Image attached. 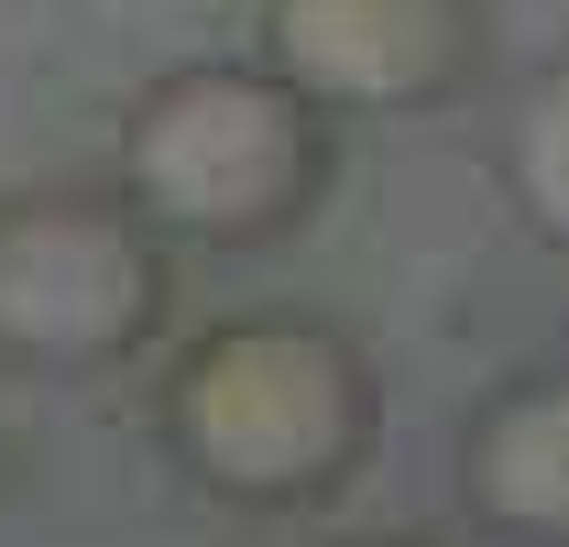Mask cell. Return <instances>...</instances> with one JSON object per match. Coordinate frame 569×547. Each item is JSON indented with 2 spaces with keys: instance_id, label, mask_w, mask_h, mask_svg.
I'll use <instances>...</instances> for the list:
<instances>
[{
  "instance_id": "obj_6",
  "label": "cell",
  "mask_w": 569,
  "mask_h": 547,
  "mask_svg": "<svg viewBox=\"0 0 569 547\" xmlns=\"http://www.w3.org/2000/svg\"><path fill=\"white\" fill-rule=\"evenodd\" d=\"M493 176H503V198H515V219H526L548 252H569V56L537 67L515 99H503Z\"/></svg>"
},
{
  "instance_id": "obj_7",
  "label": "cell",
  "mask_w": 569,
  "mask_h": 547,
  "mask_svg": "<svg viewBox=\"0 0 569 547\" xmlns=\"http://www.w3.org/2000/svg\"><path fill=\"white\" fill-rule=\"evenodd\" d=\"M361 547H427V537H361Z\"/></svg>"
},
{
  "instance_id": "obj_4",
  "label": "cell",
  "mask_w": 569,
  "mask_h": 547,
  "mask_svg": "<svg viewBox=\"0 0 569 547\" xmlns=\"http://www.w3.org/2000/svg\"><path fill=\"white\" fill-rule=\"evenodd\" d=\"M493 56L482 0H263V67L329 121L449 110Z\"/></svg>"
},
{
  "instance_id": "obj_2",
  "label": "cell",
  "mask_w": 569,
  "mask_h": 547,
  "mask_svg": "<svg viewBox=\"0 0 569 547\" xmlns=\"http://www.w3.org/2000/svg\"><path fill=\"white\" fill-rule=\"evenodd\" d=\"M121 198L176 252H263L329 198V110L296 99L263 56L164 67L121 110Z\"/></svg>"
},
{
  "instance_id": "obj_5",
  "label": "cell",
  "mask_w": 569,
  "mask_h": 547,
  "mask_svg": "<svg viewBox=\"0 0 569 547\" xmlns=\"http://www.w3.org/2000/svg\"><path fill=\"white\" fill-rule=\"evenodd\" d=\"M460 504L503 547H569V372H515L471 406Z\"/></svg>"
},
{
  "instance_id": "obj_1",
  "label": "cell",
  "mask_w": 569,
  "mask_h": 547,
  "mask_svg": "<svg viewBox=\"0 0 569 547\" xmlns=\"http://www.w3.org/2000/svg\"><path fill=\"white\" fill-rule=\"evenodd\" d=\"M153 427L198 493L241 515H307L361 481L383 438V372L351 329L307 307H241L164 361Z\"/></svg>"
},
{
  "instance_id": "obj_3",
  "label": "cell",
  "mask_w": 569,
  "mask_h": 547,
  "mask_svg": "<svg viewBox=\"0 0 569 547\" xmlns=\"http://www.w3.org/2000/svg\"><path fill=\"white\" fill-rule=\"evenodd\" d=\"M176 318V241L121 187H33L0 208V361L121 372Z\"/></svg>"
}]
</instances>
